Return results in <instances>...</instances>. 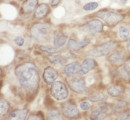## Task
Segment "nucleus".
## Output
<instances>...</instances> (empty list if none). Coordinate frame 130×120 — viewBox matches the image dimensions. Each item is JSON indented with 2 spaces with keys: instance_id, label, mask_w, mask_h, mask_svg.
<instances>
[{
  "instance_id": "obj_1",
  "label": "nucleus",
  "mask_w": 130,
  "mask_h": 120,
  "mask_svg": "<svg viewBox=\"0 0 130 120\" xmlns=\"http://www.w3.org/2000/svg\"><path fill=\"white\" fill-rule=\"evenodd\" d=\"M17 79L28 95H34L38 90L39 74L38 69L32 62H25L15 68Z\"/></svg>"
},
{
  "instance_id": "obj_2",
  "label": "nucleus",
  "mask_w": 130,
  "mask_h": 120,
  "mask_svg": "<svg viewBox=\"0 0 130 120\" xmlns=\"http://www.w3.org/2000/svg\"><path fill=\"white\" fill-rule=\"evenodd\" d=\"M50 26L45 23H36L31 27V35L36 41H45L50 34Z\"/></svg>"
},
{
  "instance_id": "obj_3",
  "label": "nucleus",
  "mask_w": 130,
  "mask_h": 120,
  "mask_svg": "<svg viewBox=\"0 0 130 120\" xmlns=\"http://www.w3.org/2000/svg\"><path fill=\"white\" fill-rule=\"evenodd\" d=\"M96 16L101 18L106 24L111 25V26L118 24L119 22H121L124 19V16L122 14L115 12V11H111V10H102V11L98 12Z\"/></svg>"
},
{
  "instance_id": "obj_4",
  "label": "nucleus",
  "mask_w": 130,
  "mask_h": 120,
  "mask_svg": "<svg viewBox=\"0 0 130 120\" xmlns=\"http://www.w3.org/2000/svg\"><path fill=\"white\" fill-rule=\"evenodd\" d=\"M117 47V43L115 41H109L106 43H103L101 45H98L96 47L92 48L90 51L87 52L89 56H94V57H101L109 54L111 51Z\"/></svg>"
},
{
  "instance_id": "obj_5",
  "label": "nucleus",
  "mask_w": 130,
  "mask_h": 120,
  "mask_svg": "<svg viewBox=\"0 0 130 120\" xmlns=\"http://www.w3.org/2000/svg\"><path fill=\"white\" fill-rule=\"evenodd\" d=\"M112 107L107 104V103H101L99 105H96L93 107L91 114H90V118L91 119H104L106 118L110 113H111Z\"/></svg>"
},
{
  "instance_id": "obj_6",
  "label": "nucleus",
  "mask_w": 130,
  "mask_h": 120,
  "mask_svg": "<svg viewBox=\"0 0 130 120\" xmlns=\"http://www.w3.org/2000/svg\"><path fill=\"white\" fill-rule=\"evenodd\" d=\"M51 94L52 96L58 100V101H62L65 100L68 97V90L67 87L63 82L61 81H55L54 83H52L51 87Z\"/></svg>"
},
{
  "instance_id": "obj_7",
  "label": "nucleus",
  "mask_w": 130,
  "mask_h": 120,
  "mask_svg": "<svg viewBox=\"0 0 130 120\" xmlns=\"http://www.w3.org/2000/svg\"><path fill=\"white\" fill-rule=\"evenodd\" d=\"M81 28L90 34H97L103 30V23L99 19H91L82 25Z\"/></svg>"
},
{
  "instance_id": "obj_8",
  "label": "nucleus",
  "mask_w": 130,
  "mask_h": 120,
  "mask_svg": "<svg viewBox=\"0 0 130 120\" xmlns=\"http://www.w3.org/2000/svg\"><path fill=\"white\" fill-rule=\"evenodd\" d=\"M61 112L66 118H76L79 116V110L77 106L71 102L61 104Z\"/></svg>"
},
{
  "instance_id": "obj_9",
  "label": "nucleus",
  "mask_w": 130,
  "mask_h": 120,
  "mask_svg": "<svg viewBox=\"0 0 130 120\" xmlns=\"http://www.w3.org/2000/svg\"><path fill=\"white\" fill-rule=\"evenodd\" d=\"M69 83V87L71 88L72 91L76 92V93H84L87 88H86V84L84 82V80L81 78H73V79H69L68 80Z\"/></svg>"
},
{
  "instance_id": "obj_10",
  "label": "nucleus",
  "mask_w": 130,
  "mask_h": 120,
  "mask_svg": "<svg viewBox=\"0 0 130 120\" xmlns=\"http://www.w3.org/2000/svg\"><path fill=\"white\" fill-rule=\"evenodd\" d=\"M96 67V62L94 59L92 58H86L83 60V62L80 65V68H79V72L78 74L79 75H86L90 70H92L93 68Z\"/></svg>"
},
{
  "instance_id": "obj_11",
  "label": "nucleus",
  "mask_w": 130,
  "mask_h": 120,
  "mask_svg": "<svg viewBox=\"0 0 130 120\" xmlns=\"http://www.w3.org/2000/svg\"><path fill=\"white\" fill-rule=\"evenodd\" d=\"M57 76H58V74H57V72H56V70L54 68H52V67H46V68L44 69V71H43V75H42V77H43V80L47 83V84H52V83H54L55 81H56V79H57Z\"/></svg>"
},
{
  "instance_id": "obj_12",
  "label": "nucleus",
  "mask_w": 130,
  "mask_h": 120,
  "mask_svg": "<svg viewBox=\"0 0 130 120\" xmlns=\"http://www.w3.org/2000/svg\"><path fill=\"white\" fill-rule=\"evenodd\" d=\"M89 40L88 39H84V40H80V41H77L75 39H69L68 40V44H67V47L69 50H72V51H77V50H80L83 47H85L86 45L89 44Z\"/></svg>"
},
{
  "instance_id": "obj_13",
  "label": "nucleus",
  "mask_w": 130,
  "mask_h": 120,
  "mask_svg": "<svg viewBox=\"0 0 130 120\" xmlns=\"http://www.w3.org/2000/svg\"><path fill=\"white\" fill-rule=\"evenodd\" d=\"M107 59L113 65H118L119 66V65H121V64L124 63L125 56H124V53L122 51H114L109 54V56H108Z\"/></svg>"
},
{
  "instance_id": "obj_14",
  "label": "nucleus",
  "mask_w": 130,
  "mask_h": 120,
  "mask_svg": "<svg viewBox=\"0 0 130 120\" xmlns=\"http://www.w3.org/2000/svg\"><path fill=\"white\" fill-rule=\"evenodd\" d=\"M79 64L77 62H72L67 64L64 67V74L67 77H73L79 72Z\"/></svg>"
},
{
  "instance_id": "obj_15",
  "label": "nucleus",
  "mask_w": 130,
  "mask_h": 120,
  "mask_svg": "<svg viewBox=\"0 0 130 120\" xmlns=\"http://www.w3.org/2000/svg\"><path fill=\"white\" fill-rule=\"evenodd\" d=\"M49 12V6L48 4L46 3H42L40 5L37 6V8L35 9V12H34V17L37 18V19H41V18H44Z\"/></svg>"
},
{
  "instance_id": "obj_16",
  "label": "nucleus",
  "mask_w": 130,
  "mask_h": 120,
  "mask_svg": "<svg viewBox=\"0 0 130 120\" xmlns=\"http://www.w3.org/2000/svg\"><path fill=\"white\" fill-rule=\"evenodd\" d=\"M27 113H28L27 109H15L10 112L9 118L16 120H24L27 117Z\"/></svg>"
},
{
  "instance_id": "obj_17",
  "label": "nucleus",
  "mask_w": 130,
  "mask_h": 120,
  "mask_svg": "<svg viewBox=\"0 0 130 120\" xmlns=\"http://www.w3.org/2000/svg\"><path fill=\"white\" fill-rule=\"evenodd\" d=\"M107 92L108 94L111 96V97H120L124 94V90L121 86L119 85H112L110 86L108 89H107Z\"/></svg>"
},
{
  "instance_id": "obj_18",
  "label": "nucleus",
  "mask_w": 130,
  "mask_h": 120,
  "mask_svg": "<svg viewBox=\"0 0 130 120\" xmlns=\"http://www.w3.org/2000/svg\"><path fill=\"white\" fill-rule=\"evenodd\" d=\"M38 0H25V2L22 5V11L24 13H30L34 9H36Z\"/></svg>"
},
{
  "instance_id": "obj_19",
  "label": "nucleus",
  "mask_w": 130,
  "mask_h": 120,
  "mask_svg": "<svg viewBox=\"0 0 130 120\" xmlns=\"http://www.w3.org/2000/svg\"><path fill=\"white\" fill-rule=\"evenodd\" d=\"M127 105H128V102L126 100H117L112 106V110H113L114 113H116L118 115V114H120L121 112H123L125 110Z\"/></svg>"
},
{
  "instance_id": "obj_20",
  "label": "nucleus",
  "mask_w": 130,
  "mask_h": 120,
  "mask_svg": "<svg viewBox=\"0 0 130 120\" xmlns=\"http://www.w3.org/2000/svg\"><path fill=\"white\" fill-rule=\"evenodd\" d=\"M67 41V36L63 33H58L55 34V36L53 37V42H54V46L61 48Z\"/></svg>"
},
{
  "instance_id": "obj_21",
  "label": "nucleus",
  "mask_w": 130,
  "mask_h": 120,
  "mask_svg": "<svg viewBox=\"0 0 130 120\" xmlns=\"http://www.w3.org/2000/svg\"><path fill=\"white\" fill-rule=\"evenodd\" d=\"M48 59L50 62H52L53 64H57V65H64L66 64V58L60 55H53V56H48Z\"/></svg>"
},
{
  "instance_id": "obj_22",
  "label": "nucleus",
  "mask_w": 130,
  "mask_h": 120,
  "mask_svg": "<svg viewBox=\"0 0 130 120\" xmlns=\"http://www.w3.org/2000/svg\"><path fill=\"white\" fill-rule=\"evenodd\" d=\"M88 98L93 102H100V101H104L106 99V96L103 92H95L90 96H88Z\"/></svg>"
},
{
  "instance_id": "obj_23",
  "label": "nucleus",
  "mask_w": 130,
  "mask_h": 120,
  "mask_svg": "<svg viewBox=\"0 0 130 120\" xmlns=\"http://www.w3.org/2000/svg\"><path fill=\"white\" fill-rule=\"evenodd\" d=\"M118 74H119V76H120L123 80H126V81H129L130 80V71H128L127 69L125 68L124 65H122V66L119 68Z\"/></svg>"
},
{
  "instance_id": "obj_24",
  "label": "nucleus",
  "mask_w": 130,
  "mask_h": 120,
  "mask_svg": "<svg viewBox=\"0 0 130 120\" xmlns=\"http://www.w3.org/2000/svg\"><path fill=\"white\" fill-rule=\"evenodd\" d=\"M118 35L121 39H127L130 35V31L128 28H126L125 26H120L118 28Z\"/></svg>"
},
{
  "instance_id": "obj_25",
  "label": "nucleus",
  "mask_w": 130,
  "mask_h": 120,
  "mask_svg": "<svg viewBox=\"0 0 130 120\" xmlns=\"http://www.w3.org/2000/svg\"><path fill=\"white\" fill-rule=\"evenodd\" d=\"M47 117H48V119H51V120H55V119H61V115H60V113L56 110V109H51V110H49L48 112H47Z\"/></svg>"
},
{
  "instance_id": "obj_26",
  "label": "nucleus",
  "mask_w": 130,
  "mask_h": 120,
  "mask_svg": "<svg viewBox=\"0 0 130 120\" xmlns=\"http://www.w3.org/2000/svg\"><path fill=\"white\" fill-rule=\"evenodd\" d=\"M9 110V103L7 102L6 100L4 99H1L0 101V112H1V115H4L5 113H7Z\"/></svg>"
},
{
  "instance_id": "obj_27",
  "label": "nucleus",
  "mask_w": 130,
  "mask_h": 120,
  "mask_svg": "<svg viewBox=\"0 0 130 120\" xmlns=\"http://www.w3.org/2000/svg\"><path fill=\"white\" fill-rule=\"evenodd\" d=\"M39 49L42 50V51H45V52H48V53H55V52H58L60 51L61 48H58V47H50V46H45V45H40L39 46Z\"/></svg>"
},
{
  "instance_id": "obj_28",
  "label": "nucleus",
  "mask_w": 130,
  "mask_h": 120,
  "mask_svg": "<svg viewBox=\"0 0 130 120\" xmlns=\"http://www.w3.org/2000/svg\"><path fill=\"white\" fill-rule=\"evenodd\" d=\"M96 8H98L97 2H89V3H86L83 6V9L85 11H92V10H95Z\"/></svg>"
},
{
  "instance_id": "obj_29",
  "label": "nucleus",
  "mask_w": 130,
  "mask_h": 120,
  "mask_svg": "<svg viewBox=\"0 0 130 120\" xmlns=\"http://www.w3.org/2000/svg\"><path fill=\"white\" fill-rule=\"evenodd\" d=\"M117 118L118 119H130V110H126V111H123V112H121L120 114H118L117 115Z\"/></svg>"
},
{
  "instance_id": "obj_30",
  "label": "nucleus",
  "mask_w": 130,
  "mask_h": 120,
  "mask_svg": "<svg viewBox=\"0 0 130 120\" xmlns=\"http://www.w3.org/2000/svg\"><path fill=\"white\" fill-rule=\"evenodd\" d=\"M24 42H25V40H24V38H23V37H21V36H18V37H16V38L14 39V43L16 44L17 46H19V47L23 46Z\"/></svg>"
},
{
  "instance_id": "obj_31",
  "label": "nucleus",
  "mask_w": 130,
  "mask_h": 120,
  "mask_svg": "<svg viewBox=\"0 0 130 120\" xmlns=\"http://www.w3.org/2000/svg\"><path fill=\"white\" fill-rule=\"evenodd\" d=\"M90 106H91V104L88 101H82L80 103V108H81L82 110H88L90 108Z\"/></svg>"
},
{
  "instance_id": "obj_32",
  "label": "nucleus",
  "mask_w": 130,
  "mask_h": 120,
  "mask_svg": "<svg viewBox=\"0 0 130 120\" xmlns=\"http://www.w3.org/2000/svg\"><path fill=\"white\" fill-rule=\"evenodd\" d=\"M28 119L32 120V119H43V117L40 115V114H30L28 116Z\"/></svg>"
},
{
  "instance_id": "obj_33",
  "label": "nucleus",
  "mask_w": 130,
  "mask_h": 120,
  "mask_svg": "<svg viewBox=\"0 0 130 120\" xmlns=\"http://www.w3.org/2000/svg\"><path fill=\"white\" fill-rule=\"evenodd\" d=\"M124 97H125V100L128 103H130V89H126L124 91Z\"/></svg>"
},
{
  "instance_id": "obj_34",
  "label": "nucleus",
  "mask_w": 130,
  "mask_h": 120,
  "mask_svg": "<svg viewBox=\"0 0 130 120\" xmlns=\"http://www.w3.org/2000/svg\"><path fill=\"white\" fill-rule=\"evenodd\" d=\"M61 0H50V4L51 6H57L59 3H60Z\"/></svg>"
},
{
  "instance_id": "obj_35",
  "label": "nucleus",
  "mask_w": 130,
  "mask_h": 120,
  "mask_svg": "<svg viewBox=\"0 0 130 120\" xmlns=\"http://www.w3.org/2000/svg\"><path fill=\"white\" fill-rule=\"evenodd\" d=\"M127 51L129 52L130 54V39L128 40V42H127Z\"/></svg>"
}]
</instances>
